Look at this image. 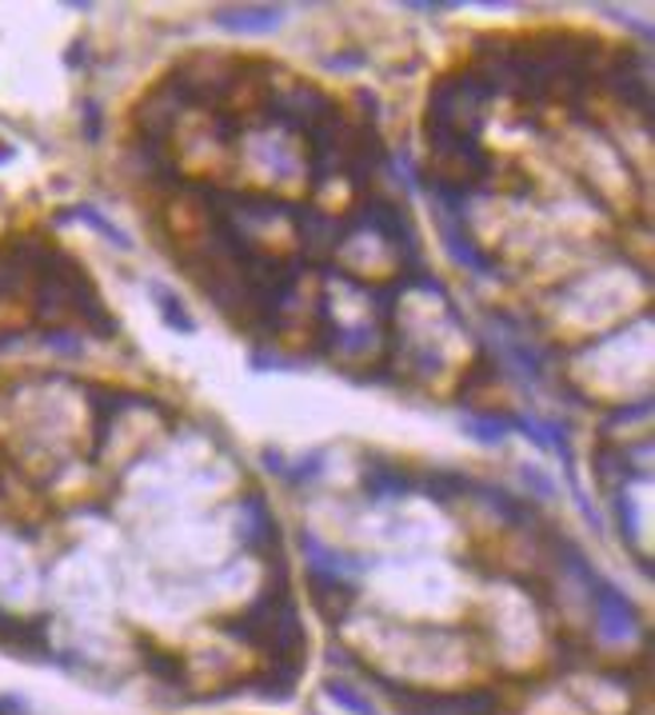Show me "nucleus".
<instances>
[{"instance_id":"1","label":"nucleus","mask_w":655,"mask_h":715,"mask_svg":"<svg viewBox=\"0 0 655 715\" xmlns=\"http://www.w3.org/2000/svg\"><path fill=\"white\" fill-rule=\"evenodd\" d=\"M492 92L472 69L447 72L427 92L424 132H456V137H480L484 129V109Z\"/></svg>"},{"instance_id":"2","label":"nucleus","mask_w":655,"mask_h":715,"mask_svg":"<svg viewBox=\"0 0 655 715\" xmlns=\"http://www.w3.org/2000/svg\"><path fill=\"white\" fill-rule=\"evenodd\" d=\"M256 109H260V124H276V129L304 137L312 124H320L328 112L336 109V100L328 97V92H320L316 84H304L300 80V84H284V89H264Z\"/></svg>"},{"instance_id":"3","label":"nucleus","mask_w":655,"mask_h":715,"mask_svg":"<svg viewBox=\"0 0 655 715\" xmlns=\"http://www.w3.org/2000/svg\"><path fill=\"white\" fill-rule=\"evenodd\" d=\"M340 224H344V240L352 236V232H360V229L380 232V236L392 244V252L404 260L407 269L416 272V264H420V236H416V229H412V216H407V209H400V204H392V200L372 197V200H360L356 209L347 212Z\"/></svg>"},{"instance_id":"4","label":"nucleus","mask_w":655,"mask_h":715,"mask_svg":"<svg viewBox=\"0 0 655 715\" xmlns=\"http://www.w3.org/2000/svg\"><path fill=\"white\" fill-rule=\"evenodd\" d=\"M392 704L404 715H496L500 696L492 687H467V692H424V687H404L392 679H380Z\"/></svg>"},{"instance_id":"5","label":"nucleus","mask_w":655,"mask_h":715,"mask_svg":"<svg viewBox=\"0 0 655 715\" xmlns=\"http://www.w3.org/2000/svg\"><path fill=\"white\" fill-rule=\"evenodd\" d=\"M596 89L612 92L619 104L652 120V60L639 49H616L612 57L596 69Z\"/></svg>"},{"instance_id":"6","label":"nucleus","mask_w":655,"mask_h":715,"mask_svg":"<svg viewBox=\"0 0 655 715\" xmlns=\"http://www.w3.org/2000/svg\"><path fill=\"white\" fill-rule=\"evenodd\" d=\"M347 132H352V124H347L340 109H332L320 124H312V129L304 132V140H309V189L312 192L328 189L336 177H344Z\"/></svg>"},{"instance_id":"7","label":"nucleus","mask_w":655,"mask_h":715,"mask_svg":"<svg viewBox=\"0 0 655 715\" xmlns=\"http://www.w3.org/2000/svg\"><path fill=\"white\" fill-rule=\"evenodd\" d=\"M184 112H189V104H184V97L172 89V80L164 77L157 89L137 104V137L152 140V144H169V137L177 132Z\"/></svg>"},{"instance_id":"8","label":"nucleus","mask_w":655,"mask_h":715,"mask_svg":"<svg viewBox=\"0 0 655 715\" xmlns=\"http://www.w3.org/2000/svg\"><path fill=\"white\" fill-rule=\"evenodd\" d=\"M236 516H240V527L236 536L244 544V552L260 560H276L280 556V524L272 516L269 500L260 496V492H249V496L236 500Z\"/></svg>"},{"instance_id":"9","label":"nucleus","mask_w":655,"mask_h":715,"mask_svg":"<svg viewBox=\"0 0 655 715\" xmlns=\"http://www.w3.org/2000/svg\"><path fill=\"white\" fill-rule=\"evenodd\" d=\"M387 169V149L380 144V132L372 124H352L344 152V177L356 192H367L376 177Z\"/></svg>"},{"instance_id":"10","label":"nucleus","mask_w":655,"mask_h":715,"mask_svg":"<svg viewBox=\"0 0 655 715\" xmlns=\"http://www.w3.org/2000/svg\"><path fill=\"white\" fill-rule=\"evenodd\" d=\"M300 552H304V564H309V576L312 584H347L364 572V560L347 556V552H336V547H328L316 532H300Z\"/></svg>"},{"instance_id":"11","label":"nucleus","mask_w":655,"mask_h":715,"mask_svg":"<svg viewBox=\"0 0 655 715\" xmlns=\"http://www.w3.org/2000/svg\"><path fill=\"white\" fill-rule=\"evenodd\" d=\"M129 407H152V412H164V407H160L152 396H132V392H117V387L89 384L92 436H97V444H92V456H100V452H104V444H109V427L117 424V420L124 416Z\"/></svg>"},{"instance_id":"12","label":"nucleus","mask_w":655,"mask_h":715,"mask_svg":"<svg viewBox=\"0 0 655 715\" xmlns=\"http://www.w3.org/2000/svg\"><path fill=\"white\" fill-rule=\"evenodd\" d=\"M592 600H596V632H599L604 644H627V640L639 632L636 607H632V600H627L619 587H612L607 580H599V587L592 592Z\"/></svg>"},{"instance_id":"13","label":"nucleus","mask_w":655,"mask_h":715,"mask_svg":"<svg viewBox=\"0 0 655 715\" xmlns=\"http://www.w3.org/2000/svg\"><path fill=\"white\" fill-rule=\"evenodd\" d=\"M292 224H296L300 249H304L300 260H320V264H324V260L344 244V224H340V216H328V212L312 209V204H296Z\"/></svg>"},{"instance_id":"14","label":"nucleus","mask_w":655,"mask_h":715,"mask_svg":"<svg viewBox=\"0 0 655 715\" xmlns=\"http://www.w3.org/2000/svg\"><path fill=\"white\" fill-rule=\"evenodd\" d=\"M432 216H436V224H440L444 252L452 256V264H460V269H467V272H480V276H500V264L472 240V232L464 229V220L444 216V212H432Z\"/></svg>"},{"instance_id":"15","label":"nucleus","mask_w":655,"mask_h":715,"mask_svg":"<svg viewBox=\"0 0 655 715\" xmlns=\"http://www.w3.org/2000/svg\"><path fill=\"white\" fill-rule=\"evenodd\" d=\"M360 484H364V496L372 504H396L416 492V472H407L404 464H392V460H367L364 472H360Z\"/></svg>"},{"instance_id":"16","label":"nucleus","mask_w":655,"mask_h":715,"mask_svg":"<svg viewBox=\"0 0 655 715\" xmlns=\"http://www.w3.org/2000/svg\"><path fill=\"white\" fill-rule=\"evenodd\" d=\"M289 12L276 9V4H240V9H216L212 12V24L232 37H269L284 24Z\"/></svg>"},{"instance_id":"17","label":"nucleus","mask_w":655,"mask_h":715,"mask_svg":"<svg viewBox=\"0 0 655 715\" xmlns=\"http://www.w3.org/2000/svg\"><path fill=\"white\" fill-rule=\"evenodd\" d=\"M132 164L152 189H184V177H180V164L172 160L169 144H152V140H140L132 144Z\"/></svg>"},{"instance_id":"18","label":"nucleus","mask_w":655,"mask_h":715,"mask_svg":"<svg viewBox=\"0 0 655 715\" xmlns=\"http://www.w3.org/2000/svg\"><path fill=\"white\" fill-rule=\"evenodd\" d=\"M512 432H524L527 440L536 447H544V452H552V456L564 460V467H572L576 460H572V440H567V427L556 424V420H544V416H512Z\"/></svg>"},{"instance_id":"19","label":"nucleus","mask_w":655,"mask_h":715,"mask_svg":"<svg viewBox=\"0 0 655 715\" xmlns=\"http://www.w3.org/2000/svg\"><path fill=\"white\" fill-rule=\"evenodd\" d=\"M467 492H476L480 504L492 507V512H496L504 524H512V527H536V512H532V507H527L520 496H512L507 487L487 484V480H472V484H467Z\"/></svg>"},{"instance_id":"20","label":"nucleus","mask_w":655,"mask_h":715,"mask_svg":"<svg viewBox=\"0 0 655 715\" xmlns=\"http://www.w3.org/2000/svg\"><path fill=\"white\" fill-rule=\"evenodd\" d=\"M300 676H304V659H272V672L244 679L240 687H252L260 699H276V704H284V699H292V692H296Z\"/></svg>"},{"instance_id":"21","label":"nucleus","mask_w":655,"mask_h":715,"mask_svg":"<svg viewBox=\"0 0 655 715\" xmlns=\"http://www.w3.org/2000/svg\"><path fill=\"white\" fill-rule=\"evenodd\" d=\"M632 476H639L636 467H632V447L624 444H599L596 447V480L599 487H604L607 496H616V492H624V484Z\"/></svg>"},{"instance_id":"22","label":"nucleus","mask_w":655,"mask_h":715,"mask_svg":"<svg viewBox=\"0 0 655 715\" xmlns=\"http://www.w3.org/2000/svg\"><path fill=\"white\" fill-rule=\"evenodd\" d=\"M467 484H472V476H464L456 467H427V472H416V492L432 500V504H456L460 496H467Z\"/></svg>"},{"instance_id":"23","label":"nucleus","mask_w":655,"mask_h":715,"mask_svg":"<svg viewBox=\"0 0 655 715\" xmlns=\"http://www.w3.org/2000/svg\"><path fill=\"white\" fill-rule=\"evenodd\" d=\"M149 296L157 300V312H160V320H164V329L180 332V336H192V332H196V316L184 309V300H180L172 289H164L160 280H149Z\"/></svg>"},{"instance_id":"24","label":"nucleus","mask_w":655,"mask_h":715,"mask_svg":"<svg viewBox=\"0 0 655 715\" xmlns=\"http://www.w3.org/2000/svg\"><path fill=\"white\" fill-rule=\"evenodd\" d=\"M464 432L480 444H504L512 432V412H464Z\"/></svg>"},{"instance_id":"25","label":"nucleus","mask_w":655,"mask_h":715,"mask_svg":"<svg viewBox=\"0 0 655 715\" xmlns=\"http://www.w3.org/2000/svg\"><path fill=\"white\" fill-rule=\"evenodd\" d=\"M60 220H80V224H89L92 232H100V236L109 240L112 249H120V252H129L132 249V240H129V232L124 229H117L109 216L100 209H92V204H77V209H69V212H60Z\"/></svg>"},{"instance_id":"26","label":"nucleus","mask_w":655,"mask_h":715,"mask_svg":"<svg viewBox=\"0 0 655 715\" xmlns=\"http://www.w3.org/2000/svg\"><path fill=\"white\" fill-rule=\"evenodd\" d=\"M320 472H324V452L320 447H312V452H304V456L289 460V467H284V484H312V480H320Z\"/></svg>"},{"instance_id":"27","label":"nucleus","mask_w":655,"mask_h":715,"mask_svg":"<svg viewBox=\"0 0 655 715\" xmlns=\"http://www.w3.org/2000/svg\"><path fill=\"white\" fill-rule=\"evenodd\" d=\"M144 667H149L157 679H164V684H172V687L184 684V664H180V656L157 652V647H144Z\"/></svg>"},{"instance_id":"28","label":"nucleus","mask_w":655,"mask_h":715,"mask_svg":"<svg viewBox=\"0 0 655 715\" xmlns=\"http://www.w3.org/2000/svg\"><path fill=\"white\" fill-rule=\"evenodd\" d=\"M324 692H328V699H332V704L344 707V712H352V715H380L376 707L367 704V699L360 696V692H356L352 684H344V679H328Z\"/></svg>"},{"instance_id":"29","label":"nucleus","mask_w":655,"mask_h":715,"mask_svg":"<svg viewBox=\"0 0 655 715\" xmlns=\"http://www.w3.org/2000/svg\"><path fill=\"white\" fill-rule=\"evenodd\" d=\"M40 344L49 352H60V356H80L84 352V336L77 329H49L40 336Z\"/></svg>"},{"instance_id":"30","label":"nucleus","mask_w":655,"mask_h":715,"mask_svg":"<svg viewBox=\"0 0 655 715\" xmlns=\"http://www.w3.org/2000/svg\"><path fill=\"white\" fill-rule=\"evenodd\" d=\"M652 416V396L636 400V404H619L612 407V416L604 420V432H612L616 424H636V420H647Z\"/></svg>"},{"instance_id":"31","label":"nucleus","mask_w":655,"mask_h":715,"mask_svg":"<svg viewBox=\"0 0 655 715\" xmlns=\"http://www.w3.org/2000/svg\"><path fill=\"white\" fill-rule=\"evenodd\" d=\"M212 132H216L220 144H236V137L244 132V120L229 109H212Z\"/></svg>"},{"instance_id":"32","label":"nucleus","mask_w":655,"mask_h":715,"mask_svg":"<svg viewBox=\"0 0 655 715\" xmlns=\"http://www.w3.org/2000/svg\"><path fill=\"white\" fill-rule=\"evenodd\" d=\"M80 129H84V140L97 144L100 132H104V112H100L97 100H84V109H80Z\"/></svg>"},{"instance_id":"33","label":"nucleus","mask_w":655,"mask_h":715,"mask_svg":"<svg viewBox=\"0 0 655 715\" xmlns=\"http://www.w3.org/2000/svg\"><path fill=\"white\" fill-rule=\"evenodd\" d=\"M520 476H524V484L536 492V500H552V496H556V484H552V480H547L540 467H527L524 464V467H520Z\"/></svg>"},{"instance_id":"34","label":"nucleus","mask_w":655,"mask_h":715,"mask_svg":"<svg viewBox=\"0 0 655 715\" xmlns=\"http://www.w3.org/2000/svg\"><path fill=\"white\" fill-rule=\"evenodd\" d=\"M364 60H367L364 52H336V57L324 60V69L328 72H352V69H360Z\"/></svg>"},{"instance_id":"35","label":"nucleus","mask_w":655,"mask_h":715,"mask_svg":"<svg viewBox=\"0 0 655 715\" xmlns=\"http://www.w3.org/2000/svg\"><path fill=\"white\" fill-rule=\"evenodd\" d=\"M407 12H447L456 9V4H447V0H404Z\"/></svg>"},{"instance_id":"36","label":"nucleus","mask_w":655,"mask_h":715,"mask_svg":"<svg viewBox=\"0 0 655 715\" xmlns=\"http://www.w3.org/2000/svg\"><path fill=\"white\" fill-rule=\"evenodd\" d=\"M9 157H12V152H9V149H0V164H4V160H9Z\"/></svg>"}]
</instances>
